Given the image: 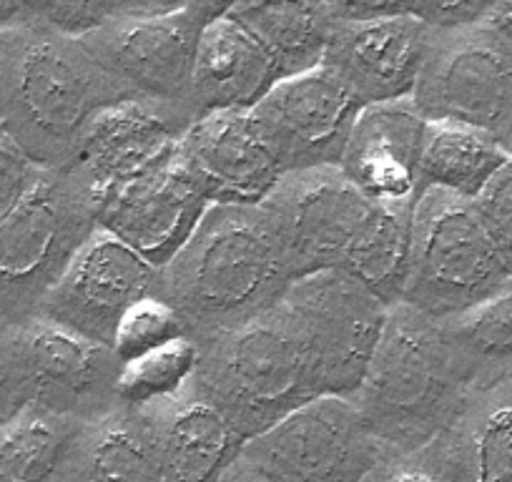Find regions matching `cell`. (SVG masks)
Returning a JSON list of instances; mask_svg holds the SVG:
<instances>
[{"instance_id":"31","label":"cell","mask_w":512,"mask_h":482,"mask_svg":"<svg viewBox=\"0 0 512 482\" xmlns=\"http://www.w3.org/2000/svg\"><path fill=\"white\" fill-rule=\"evenodd\" d=\"M472 204L500 254L507 277H512V156L487 181Z\"/></svg>"},{"instance_id":"32","label":"cell","mask_w":512,"mask_h":482,"mask_svg":"<svg viewBox=\"0 0 512 482\" xmlns=\"http://www.w3.org/2000/svg\"><path fill=\"white\" fill-rule=\"evenodd\" d=\"M111 18L108 0H21V21L83 36Z\"/></svg>"},{"instance_id":"11","label":"cell","mask_w":512,"mask_h":482,"mask_svg":"<svg viewBox=\"0 0 512 482\" xmlns=\"http://www.w3.org/2000/svg\"><path fill=\"white\" fill-rule=\"evenodd\" d=\"M364 103L324 63L279 78L249 108L282 171L339 164Z\"/></svg>"},{"instance_id":"34","label":"cell","mask_w":512,"mask_h":482,"mask_svg":"<svg viewBox=\"0 0 512 482\" xmlns=\"http://www.w3.org/2000/svg\"><path fill=\"white\" fill-rule=\"evenodd\" d=\"M490 0H412L410 13L430 28L470 26L485 18Z\"/></svg>"},{"instance_id":"4","label":"cell","mask_w":512,"mask_h":482,"mask_svg":"<svg viewBox=\"0 0 512 482\" xmlns=\"http://www.w3.org/2000/svg\"><path fill=\"white\" fill-rule=\"evenodd\" d=\"M470 392V380L440 319L405 302L390 304L377 349L352 395L364 425L382 447L379 467L435 440Z\"/></svg>"},{"instance_id":"25","label":"cell","mask_w":512,"mask_h":482,"mask_svg":"<svg viewBox=\"0 0 512 482\" xmlns=\"http://www.w3.org/2000/svg\"><path fill=\"white\" fill-rule=\"evenodd\" d=\"M510 159L497 136L480 126L427 118L420 151V189L437 186L475 199Z\"/></svg>"},{"instance_id":"20","label":"cell","mask_w":512,"mask_h":482,"mask_svg":"<svg viewBox=\"0 0 512 482\" xmlns=\"http://www.w3.org/2000/svg\"><path fill=\"white\" fill-rule=\"evenodd\" d=\"M425 124L412 96L367 103L354 121L339 169L377 204H415Z\"/></svg>"},{"instance_id":"21","label":"cell","mask_w":512,"mask_h":482,"mask_svg":"<svg viewBox=\"0 0 512 482\" xmlns=\"http://www.w3.org/2000/svg\"><path fill=\"white\" fill-rule=\"evenodd\" d=\"M154 445L159 480H219L239 452L241 432L194 380L166 400L141 407Z\"/></svg>"},{"instance_id":"39","label":"cell","mask_w":512,"mask_h":482,"mask_svg":"<svg viewBox=\"0 0 512 482\" xmlns=\"http://www.w3.org/2000/svg\"><path fill=\"white\" fill-rule=\"evenodd\" d=\"M21 21V0H0V28L16 26Z\"/></svg>"},{"instance_id":"35","label":"cell","mask_w":512,"mask_h":482,"mask_svg":"<svg viewBox=\"0 0 512 482\" xmlns=\"http://www.w3.org/2000/svg\"><path fill=\"white\" fill-rule=\"evenodd\" d=\"M334 23L374 21V18L410 13L412 0H324Z\"/></svg>"},{"instance_id":"8","label":"cell","mask_w":512,"mask_h":482,"mask_svg":"<svg viewBox=\"0 0 512 482\" xmlns=\"http://www.w3.org/2000/svg\"><path fill=\"white\" fill-rule=\"evenodd\" d=\"M98 229L96 199L66 169H43L0 221V317L28 322Z\"/></svg>"},{"instance_id":"30","label":"cell","mask_w":512,"mask_h":482,"mask_svg":"<svg viewBox=\"0 0 512 482\" xmlns=\"http://www.w3.org/2000/svg\"><path fill=\"white\" fill-rule=\"evenodd\" d=\"M33 402L23 322L0 317V422L16 417Z\"/></svg>"},{"instance_id":"27","label":"cell","mask_w":512,"mask_h":482,"mask_svg":"<svg viewBox=\"0 0 512 482\" xmlns=\"http://www.w3.org/2000/svg\"><path fill=\"white\" fill-rule=\"evenodd\" d=\"M78 420L28 405L0 427V480L41 482L56 477Z\"/></svg>"},{"instance_id":"9","label":"cell","mask_w":512,"mask_h":482,"mask_svg":"<svg viewBox=\"0 0 512 482\" xmlns=\"http://www.w3.org/2000/svg\"><path fill=\"white\" fill-rule=\"evenodd\" d=\"M425 118H452L500 134L512 116V43L485 21L432 28L412 91Z\"/></svg>"},{"instance_id":"40","label":"cell","mask_w":512,"mask_h":482,"mask_svg":"<svg viewBox=\"0 0 512 482\" xmlns=\"http://www.w3.org/2000/svg\"><path fill=\"white\" fill-rule=\"evenodd\" d=\"M497 141H500V144H502V149H505L507 154L512 156V116L507 118L505 129H502L500 134H497Z\"/></svg>"},{"instance_id":"10","label":"cell","mask_w":512,"mask_h":482,"mask_svg":"<svg viewBox=\"0 0 512 482\" xmlns=\"http://www.w3.org/2000/svg\"><path fill=\"white\" fill-rule=\"evenodd\" d=\"M201 28L189 8H179L159 16H111L81 38L131 98L194 113L191 76Z\"/></svg>"},{"instance_id":"17","label":"cell","mask_w":512,"mask_h":482,"mask_svg":"<svg viewBox=\"0 0 512 482\" xmlns=\"http://www.w3.org/2000/svg\"><path fill=\"white\" fill-rule=\"evenodd\" d=\"M176 156L209 204H262L284 174L251 111L241 108L196 116Z\"/></svg>"},{"instance_id":"13","label":"cell","mask_w":512,"mask_h":482,"mask_svg":"<svg viewBox=\"0 0 512 482\" xmlns=\"http://www.w3.org/2000/svg\"><path fill=\"white\" fill-rule=\"evenodd\" d=\"M287 299L312 334L327 395L352 397L382 337L390 304L342 269L294 279Z\"/></svg>"},{"instance_id":"28","label":"cell","mask_w":512,"mask_h":482,"mask_svg":"<svg viewBox=\"0 0 512 482\" xmlns=\"http://www.w3.org/2000/svg\"><path fill=\"white\" fill-rule=\"evenodd\" d=\"M196 365H199V342L189 334L131 362H123L116 380L118 402L141 410L166 400L194 380Z\"/></svg>"},{"instance_id":"3","label":"cell","mask_w":512,"mask_h":482,"mask_svg":"<svg viewBox=\"0 0 512 482\" xmlns=\"http://www.w3.org/2000/svg\"><path fill=\"white\" fill-rule=\"evenodd\" d=\"M262 206L277 229L294 279L342 269L374 287L405 259L412 204H377L339 164L284 171Z\"/></svg>"},{"instance_id":"15","label":"cell","mask_w":512,"mask_h":482,"mask_svg":"<svg viewBox=\"0 0 512 482\" xmlns=\"http://www.w3.org/2000/svg\"><path fill=\"white\" fill-rule=\"evenodd\" d=\"M206 196L184 169L176 149L96 199L98 226L136 249L156 269L186 244L204 216Z\"/></svg>"},{"instance_id":"26","label":"cell","mask_w":512,"mask_h":482,"mask_svg":"<svg viewBox=\"0 0 512 482\" xmlns=\"http://www.w3.org/2000/svg\"><path fill=\"white\" fill-rule=\"evenodd\" d=\"M440 327L475 387L512 375V277L482 302L440 319Z\"/></svg>"},{"instance_id":"36","label":"cell","mask_w":512,"mask_h":482,"mask_svg":"<svg viewBox=\"0 0 512 482\" xmlns=\"http://www.w3.org/2000/svg\"><path fill=\"white\" fill-rule=\"evenodd\" d=\"M111 16H159L186 8V0H108Z\"/></svg>"},{"instance_id":"22","label":"cell","mask_w":512,"mask_h":482,"mask_svg":"<svg viewBox=\"0 0 512 482\" xmlns=\"http://www.w3.org/2000/svg\"><path fill=\"white\" fill-rule=\"evenodd\" d=\"M277 81L272 58L229 16L201 28L191 76L196 116L229 108L249 111Z\"/></svg>"},{"instance_id":"1","label":"cell","mask_w":512,"mask_h":482,"mask_svg":"<svg viewBox=\"0 0 512 482\" xmlns=\"http://www.w3.org/2000/svg\"><path fill=\"white\" fill-rule=\"evenodd\" d=\"M294 272L262 204H209L184 247L159 269L156 294L196 342L284 297Z\"/></svg>"},{"instance_id":"24","label":"cell","mask_w":512,"mask_h":482,"mask_svg":"<svg viewBox=\"0 0 512 482\" xmlns=\"http://www.w3.org/2000/svg\"><path fill=\"white\" fill-rule=\"evenodd\" d=\"M229 18L264 48L279 78L319 66L334 31L324 0H241Z\"/></svg>"},{"instance_id":"42","label":"cell","mask_w":512,"mask_h":482,"mask_svg":"<svg viewBox=\"0 0 512 482\" xmlns=\"http://www.w3.org/2000/svg\"><path fill=\"white\" fill-rule=\"evenodd\" d=\"M0 427H3V422H0Z\"/></svg>"},{"instance_id":"7","label":"cell","mask_w":512,"mask_h":482,"mask_svg":"<svg viewBox=\"0 0 512 482\" xmlns=\"http://www.w3.org/2000/svg\"><path fill=\"white\" fill-rule=\"evenodd\" d=\"M382 447L352 397L319 395L241 442L224 482L372 480Z\"/></svg>"},{"instance_id":"41","label":"cell","mask_w":512,"mask_h":482,"mask_svg":"<svg viewBox=\"0 0 512 482\" xmlns=\"http://www.w3.org/2000/svg\"><path fill=\"white\" fill-rule=\"evenodd\" d=\"M0 46H3V28H0Z\"/></svg>"},{"instance_id":"33","label":"cell","mask_w":512,"mask_h":482,"mask_svg":"<svg viewBox=\"0 0 512 482\" xmlns=\"http://www.w3.org/2000/svg\"><path fill=\"white\" fill-rule=\"evenodd\" d=\"M41 171V166L8 134L6 126L0 124V221L21 204Z\"/></svg>"},{"instance_id":"18","label":"cell","mask_w":512,"mask_h":482,"mask_svg":"<svg viewBox=\"0 0 512 482\" xmlns=\"http://www.w3.org/2000/svg\"><path fill=\"white\" fill-rule=\"evenodd\" d=\"M430 38L432 28L412 13L334 23L322 63L364 106L395 101L415 91Z\"/></svg>"},{"instance_id":"29","label":"cell","mask_w":512,"mask_h":482,"mask_svg":"<svg viewBox=\"0 0 512 482\" xmlns=\"http://www.w3.org/2000/svg\"><path fill=\"white\" fill-rule=\"evenodd\" d=\"M186 334H189V329H186L181 314L159 294H149L123 314L116 334H113L111 349L123 365V362L154 352V349L186 337Z\"/></svg>"},{"instance_id":"38","label":"cell","mask_w":512,"mask_h":482,"mask_svg":"<svg viewBox=\"0 0 512 482\" xmlns=\"http://www.w3.org/2000/svg\"><path fill=\"white\" fill-rule=\"evenodd\" d=\"M482 21L490 28H495L507 43H512V0H490Z\"/></svg>"},{"instance_id":"6","label":"cell","mask_w":512,"mask_h":482,"mask_svg":"<svg viewBox=\"0 0 512 482\" xmlns=\"http://www.w3.org/2000/svg\"><path fill=\"white\" fill-rule=\"evenodd\" d=\"M507 279L472 199L437 186L417 191L405 282L397 302L432 319H445L490 297Z\"/></svg>"},{"instance_id":"16","label":"cell","mask_w":512,"mask_h":482,"mask_svg":"<svg viewBox=\"0 0 512 482\" xmlns=\"http://www.w3.org/2000/svg\"><path fill=\"white\" fill-rule=\"evenodd\" d=\"M194 113L166 103L123 98L103 108L78 139L66 169L93 199L169 156Z\"/></svg>"},{"instance_id":"23","label":"cell","mask_w":512,"mask_h":482,"mask_svg":"<svg viewBox=\"0 0 512 482\" xmlns=\"http://www.w3.org/2000/svg\"><path fill=\"white\" fill-rule=\"evenodd\" d=\"M96 480H159L149 425L136 407L118 402L73 432L53 482Z\"/></svg>"},{"instance_id":"14","label":"cell","mask_w":512,"mask_h":482,"mask_svg":"<svg viewBox=\"0 0 512 482\" xmlns=\"http://www.w3.org/2000/svg\"><path fill=\"white\" fill-rule=\"evenodd\" d=\"M374 480H512V375L475 387L435 440L384 462Z\"/></svg>"},{"instance_id":"12","label":"cell","mask_w":512,"mask_h":482,"mask_svg":"<svg viewBox=\"0 0 512 482\" xmlns=\"http://www.w3.org/2000/svg\"><path fill=\"white\" fill-rule=\"evenodd\" d=\"M156 279L154 264L98 226L43 297L36 317L111 347L123 314L156 294Z\"/></svg>"},{"instance_id":"19","label":"cell","mask_w":512,"mask_h":482,"mask_svg":"<svg viewBox=\"0 0 512 482\" xmlns=\"http://www.w3.org/2000/svg\"><path fill=\"white\" fill-rule=\"evenodd\" d=\"M31 405L83 422L118 405L121 362L106 344L33 317L23 322Z\"/></svg>"},{"instance_id":"2","label":"cell","mask_w":512,"mask_h":482,"mask_svg":"<svg viewBox=\"0 0 512 482\" xmlns=\"http://www.w3.org/2000/svg\"><path fill=\"white\" fill-rule=\"evenodd\" d=\"M123 98L81 36L36 23L3 28L0 124L41 169L66 166L86 126Z\"/></svg>"},{"instance_id":"5","label":"cell","mask_w":512,"mask_h":482,"mask_svg":"<svg viewBox=\"0 0 512 482\" xmlns=\"http://www.w3.org/2000/svg\"><path fill=\"white\" fill-rule=\"evenodd\" d=\"M196 382L244 440L327 395L312 334L287 292L256 317L199 342Z\"/></svg>"},{"instance_id":"37","label":"cell","mask_w":512,"mask_h":482,"mask_svg":"<svg viewBox=\"0 0 512 482\" xmlns=\"http://www.w3.org/2000/svg\"><path fill=\"white\" fill-rule=\"evenodd\" d=\"M239 3L241 0H186V8L206 26V23L216 21V18L229 16Z\"/></svg>"}]
</instances>
